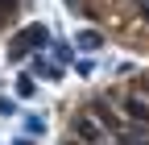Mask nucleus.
Listing matches in <instances>:
<instances>
[{
    "instance_id": "2",
    "label": "nucleus",
    "mask_w": 149,
    "mask_h": 145,
    "mask_svg": "<svg viewBox=\"0 0 149 145\" xmlns=\"http://www.w3.org/2000/svg\"><path fill=\"white\" fill-rule=\"evenodd\" d=\"M104 137H108V129H104V120L91 112V108L70 120V141H79V145H100Z\"/></svg>"
},
{
    "instance_id": "1",
    "label": "nucleus",
    "mask_w": 149,
    "mask_h": 145,
    "mask_svg": "<svg viewBox=\"0 0 149 145\" xmlns=\"http://www.w3.org/2000/svg\"><path fill=\"white\" fill-rule=\"evenodd\" d=\"M46 46H50V29H46L42 21H33V25H25V29L13 38V46H8V62H21L29 50H46Z\"/></svg>"
},
{
    "instance_id": "10",
    "label": "nucleus",
    "mask_w": 149,
    "mask_h": 145,
    "mask_svg": "<svg viewBox=\"0 0 149 145\" xmlns=\"http://www.w3.org/2000/svg\"><path fill=\"white\" fill-rule=\"evenodd\" d=\"M33 91H37V87H33V79H21V83H17V96H25V100H29Z\"/></svg>"
},
{
    "instance_id": "13",
    "label": "nucleus",
    "mask_w": 149,
    "mask_h": 145,
    "mask_svg": "<svg viewBox=\"0 0 149 145\" xmlns=\"http://www.w3.org/2000/svg\"><path fill=\"white\" fill-rule=\"evenodd\" d=\"M17 145H33V141H29V137H17Z\"/></svg>"
},
{
    "instance_id": "7",
    "label": "nucleus",
    "mask_w": 149,
    "mask_h": 145,
    "mask_svg": "<svg viewBox=\"0 0 149 145\" xmlns=\"http://www.w3.org/2000/svg\"><path fill=\"white\" fill-rule=\"evenodd\" d=\"M133 91H137V96H145V100H149V75H137V79H133Z\"/></svg>"
},
{
    "instance_id": "6",
    "label": "nucleus",
    "mask_w": 149,
    "mask_h": 145,
    "mask_svg": "<svg viewBox=\"0 0 149 145\" xmlns=\"http://www.w3.org/2000/svg\"><path fill=\"white\" fill-rule=\"evenodd\" d=\"M25 133L33 137V133H46V120L42 116H25Z\"/></svg>"
},
{
    "instance_id": "8",
    "label": "nucleus",
    "mask_w": 149,
    "mask_h": 145,
    "mask_svg": "<svg viewBox=\"0 0 149 145\" xmlns=\"http://www.w3.org/2000/svg\"><path fill=\"white\" fill-rule=\"evenodd\" d=\"M54 58H58V62H74V50L70 46H54Z\"/></svg>"
},
{
    "instance_id": "14",
    "label": "nucleus",
    "mask_w": 149,
    "mask_h": 145,
    "mask_svg": "<svg viewBox=\"0 0 149 145\" xmlns=\"http://www.w3.org/2000/svg\"><path fill=\"white\" fill-rule=\"evenodd\" d=\"M74 145H79V141H74Z\"/></svg>"
},
{
    "instance_id": "9",
    "label": "nucleus",
    "mask_w": 149,
    "mask_h": 145,
    "mask_svg": "<svg viewBox=\"0 0 149 145\" xmlns=\"http://www.w3.org/2000/svg\"><path fill=\"white\" fill-rule=\"evenodd\" d=\"M17 112V100H8V96H0V116H13Z\"/></svg>"
},
{
    "instance_id": "5",
    "label": "nucleus",
    "mask_w": 149,
    "mask_h": 145,
    "mask_svg": "<svg viewBox=\"0 0 149 145\" xmlns=\"http://www.w3.org/2000/svg\"><path fill=\"white\" fill-rule=\"evenodd\" d=\"M33 75H42V79H62V66H54L46 58H33Z\"/></svg>"
},
{
    "instance_id": "12",
    "label": "nucleus",
    "mask_w": 149,
    "mask_h": 145,
    "mask_svg": "<svg viewBox=\"0 0 149 145\" xmlns=\"http://www.w3.org/2000/svg\"><path fill=\"white\" fill-rule=\"evenodd\" d=\"M66 8H70V13H87V8H83V0H66Z\"/></svg>"
},
{
    "instance_id": "3",
    "label": "nucleus",
    "mask_w": 149,
    "mask_h": 145,
    "mask_svg": "<svg viewBox=\"0 0 149 145\" xmlns=\"http://www.w3.org/2000/svg\"><path fill=\"white\" fill-rule=\"evenodd\" d=\"M116 145H149V124H128L116 137Z\"/></svg>"
},
{
    "instance_id": "11",
    "label": "nucleus",
    "mask_w": 149,
    "mask_h": 145,
    "mask_svg": "<svg viewBox=\"0 0 149 145\" xmlns=\"http://www.w3.org/2000/svg\"><path fill=\"white\" fill-rule=\"evenodd\" d=\"M133 8H137L141 17H149V0H133Z\"/></svg>"
},
{
    "instance_id": "4",
    "label": "nucleus",
    "mask_w": 149,
    "mask_h": 145,
    "mask_svg": "<svg viewBox=\"0 0 149 145\" xmlns=\"http://www.w3.org/2000/svg\"><path fill=\"white\" fill-rule=\"evenodd\" d=\"M74 46L91 54V50H100V46H104V33H100V29H83V33H74Z\"/></svg>"
}]
</instances>
